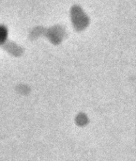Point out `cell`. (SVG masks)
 <instances>
[{"label":"cell","instance_id":"1","mask_svg":"<svg viewBox=\"0 0 136 161\" xmlns=\"http://www.w3.org/2000/svg\"><path fill=\"white\" fill-rule=\"evenodd\" d=\"M6 35H7V32H6V29L3 28V27H0V42H3L6 38Z\"/></svg>","mask_w":136,"mask_h":161}]
</instances>
